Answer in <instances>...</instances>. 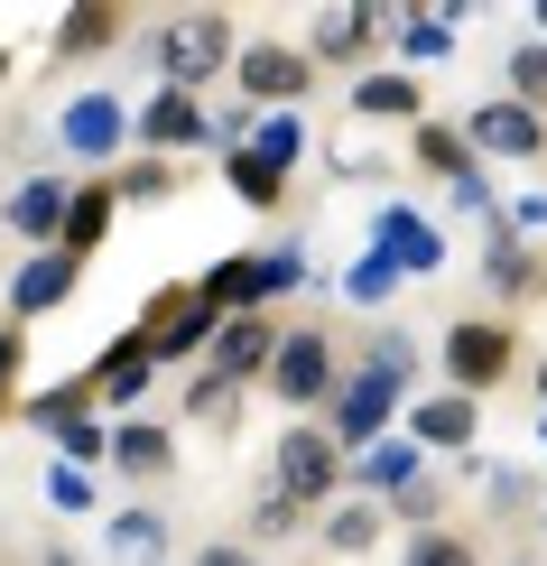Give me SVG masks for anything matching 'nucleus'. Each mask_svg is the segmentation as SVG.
Here are the masks:
<instances>
[{"mask_svg":"<svg viewBox=\"0 0 547 566\" xmlns=\"http://www.w3.org/2000/svg\"><path fill=\"white\" fill-rule=\"evenodd\" d=\"M149 56H158V84L204 93L213 75H232V65H242V38H232V19H223V10H177L168 29L149 38Z\"/></svg>","mask_w":547,"mask_h":566,"instance_id":"f257e3e1","label":"nucleus"},{"mask_svg":"<svg viewBox=\"0 0 547 566\" xmlns=\"http://www.w3.org/2000/svg\"><path fill=\"white\" fill-rule=\"evenodd\" d=\"M399 399H409V363H380V353H371V363H353V371H344V390L325 399V428H335L344 455H362V446L390 437Z\"/></svg>","mask_w":547,"mask_h":566,"instance_id":"f03ea898","label":"nucleus"},{"mask_svg":"<svg viewBox=\"0 0 547 566\" xmlns=\"http://www.w3.org/2000/svg\"><path fill=\"white\" fill-rule=\"evenodd\" d=\"M223 325H232V316H223V306H213L204 289H186V279L149 289V306H139V344H149L158 363H204Z\"/></svg>","mask_w":547,"mask_h":566,"instance_id":"7ed1b4c3","label":"nucleus"},{"mask_svg":"<svg viewBox=\"0 0 547 566\" xmlns=\"http://www.w3.org/2000/svg\"><path fill=\"white\" fill-rule=\"evenodd\" d=\"M344 474H353V455L335 446V428H278L270 437V492H288V502H306V511H325L344 492Z\"/></svg>","mask_w":547,"mask_h":566,"instance_id":"20e7f679","label":"nucleus"},{"mask_svg":"<svg viewBox=\"0 0 547 566\" xmlns=\"http://www.w3.org/2000/svg\"><path fill=\"white\" fill-rule=\"evenodd\" d=\"M436 363H445V390L483 399V390H502V381H511V363H519V335H511L502 316H464V325H445Z\"/></svg>","mask_w":547,"mask_h":566,"instance_id":"39448f33","label":"nucleus"},{"mask_svg":"<svg viewBox=\"0 0 547 566\" xmlns=\"http://www.w3.org/2000/svg\"><path fill=\"white\" fill-rule=\"evenodd\" d=\"M335 390H344L335 335H325V325H288V335H278V363H270V399L278 409H325Z\"/></svg>","mask_w":547,"mask_h":566,"instance_id":"423d86ee","label":"nucleus"},{"mask_svg":"<svg viewBox=\"0 0 547 566\" xmlns=\"http://www.w3.org/2000/svg\"><path fill=\"white\" fill-rule=\"evenodd\" d=\"M232 75H242V103H251V112H297L306 84H316V56L288 46V38H251Z\"/></svg>","mask_w":547,"mask_h":566,"instance_id":"0eeeda50","label":"nucleus"},{"mask_svg":"<svg viewBox=\"0 0 547 566\" xmlns=\"http://www.w3.org/2000/svg\"><path fill=\"white\" fill-rule=\"evenodd\" d=\"M56 139L84 158V168H112V158H122V139H139V112L122 103V93L93 84V93H75V103L56 112Z\"/></svg>","mask_w":547,"mask_h":566,"instance_id":"6e6552de","label":"nucleus"},{"mask_svg":"<svg viewBox=\"0 0 547 566\" xmlns=\"http://www.w3.org/2000/svg\"><path fill=\"white\" fill-rule=\"evenodd\" d=\"M464 139H473V158H547V122L511 93H483L464 112Z\"/></svg>","mask_w":547,"mask_h":566,"instance_id":"1a4fd4ad","label":"nucleus"},{"mask_svg":"<svg viewBox=\"0 0 547 566\" xmlns=\"http://www.w3.org/2000/svg\"><path fill=\"white\" fill-rule=\"evenodd\" d=\"M65 214H75V186L65 177H29L10 205H0V232H19L29 251H65Z\"/></svg>","mask_w":547,"mask_h":566,"instance_id":"9d476101","label":"nucleus"},{"mask_svg":"<svg viewBox=\"0 0 547 566\" xmlns=\"http://www.w3.org/2000/svg\"><path fill=\"white\" fill-rule=\"evenodd\" d=\"M196 139H213V112H204V93H177V84H158L149 103H139V149H149V158H177V149H196Z\"/></svg>","mask_w":547,"mask_h":566,"instance_id":"9b49d317","label":"nucleus"},{"mask_svg":"<svg viewBox=\"0 0 547 566\" xmlns=\"http://www.w3.org/2000/svg\"><path fill=\"white\" fill-rule=\"evenodd\" d=\"M371 251H380L399 279H409V270H418V279H427V270H445V232L427 223L418 205H380V214H371Z\"/></svg>","mask_w":547,"mask_h":566,"instance_id":"f8f14e48","label":"nucleus"},{"mask_svg":"<svg viewBox=\"0 0 547 566\" xmlns=\"http://www.w3.org/2000/svg\"><path fill=\"white\" fill-rule=\"evenodd\" d=\"M278 335H288V325H270V306H260V316H232L223 335H213V353H204V371H223V381H270V363H278Z\"/></svg>","mask_w":547,"mask_h":566,"instance_id":"ddd939ff","label":"nucleus"},{"mask_svg":"<svg viewBox=\"0 0 547 566\" xmlns=\"http://www.w3.org/2000/svg\"><path fill=\"white\" fill-rule=\"evenodd\" d=\"M84 381H93L103 409H130V399H149V381H158V353L139 344V325H130V335H112V344L84 363Z\"/></svg>","mask_w":547,"mask_h":566,"instance_id":"4468645a","label":"nucleus"},{"mask_svg":"<svg viewBox=\"0 0 547 566\" xmlns=\"http://www.w3.org/2000/svg\"><path fill=\"white\" fill-rule=\"evenodd\" d=\"M380 29H390V19H380L371 0H335V10H316V29H306V56L316 65H362L380 46Z\"/></svg>","mask_w":547,"mask_h":566,"instance_id":"2eb2a0df","label":"nucleus"},{"mask_svg":"<svg viewBox=\"0 0 547 566\" xmlns=\"http://www.w3.org/2000/svg\"><path fill=\"white\" fill-rule=\"evenodd\" d=\"M75 279H84V261H75V251H29V261H19V279H10V325L56 316V306L75 297Z\"/></svg>","mask_w":547,"mask_h":566,"instance_id":"dca6fc26","label":"nucleus"},{"mask_svg":"<svg viewBox=\"0 0 547 566\" xmlns=\"http://www.w3.org/2000/svg\"><path fill=\"white\" fill-rule=\"evenodd\" d=\"M409 437L473 455V437H483V399H464V390H418V399H409Z\"/></svg>","mask_w":547,"mask_h":566,"instance_id":"f3484780","label":"nucleus"},{"mask_svg":"<svg viewBox=\"0 0 547 566\" xmlns=\"http://www.w3.org/2000/svg\"><path fill=\"white\" fill-rule=\"evenodd\" d=\"M196 289L223 306V316H260V306L278 297V279H270V251H232V261H213Z\"/></svg>","mask_w":547,"mask_h":566,"instance_id":"a211bd4d","label":"nucleus"},{"mask_svg":"<svg viewBox=\"0 0 547 566\" xmlns=\"http://www.w3.org/2000/svg\"><path fill=\"white\" fill-rule=\"evenodd\" d=\"M122 29H130L122 0H84V10H65L46 29V56H103V46H122Z\"/></svg>","mask_w":547,"mask_h":566,"instance_id":"6ab92c4d","label":"nucleus"},{"mask_svg":"<svg viewBox=\"0 0 547 566\" xmlns=\"http://www.w3.org/2000/svg\"><path fill=\"white\" fill-rule=\"evenodd\" d=\"M112 214H122V177H84L75 186V214H65V251L93 261V251L112 242Z\"/></svg>","mask_w":547,"mask_h":566,"instance_id":"aec40b11","label":"nucleus"},{"mask_svg":"<svg viewBox=\"0 0 547 566\" xmlns=\"http://www.w3.org/2000/svg\"><path fill=\"white\" fill-rule=\"evenodd\" d=\"M112 464H122L130 483H158V474H177V437L158 428V418H122V428H112Z\"/></svg>","mask_w":547,"mask_h":566,"instance_id":"412c9836","label":"nucleus"},{"mask_svg":"<svg viewBox=\"0 0 547 566\" xmlns=\"http://www.w3.org/2000/svg\"><path fill=\"white\" fill-rule=\"evenodd\" d=\"M344 103H353V122H409V130L427 122V84L418 75H362Z\"/></svg>","mask_w":547,"mask_h":566,"instance_id":"4be33fe9","label":"nucleus"},{"mask_svg":"<svg viewBox=\"0 0 547 566\" xmlns=\"http://www.w3.org/2000/svg\"><path fill=\"white\" fill-rule=\"evenodd\" d=\"M483 289L492 297H511V306H529V289H538V261L519 251V232H511V214L483 232Z\"/></svg>","mask_w":547,"mask_h":566,"instance_id":"5701e85b","label":"nucleus"},{"mask_svg":"<svg viewBox=\"0 0 547 566\" xmlns=\"http://www.w3.org/2000/svg\"><path fill=\"white\" fill-rule=\"evenodd\" d=\"M103 548L122 557V566H158V557H168V521H158L149 502H122V511L103 521Z\"/></svg>","mask_w":547,"mask_h":566,"instance_id":"b1692460","label":"nucleus"},{"mask_svg":"<svg viewBox=\"0 0 547 566\" xmlns=\"http://www.w3.org/2000/svg\"><path fill=\"white\" fill-rule=\"evenodd\" d=\"M353 483H362V502H371V492H390V502H399V492L418 483V437H380V446H362V455H353Z\"/></svg>","mask_w":547,"mask_h":566,"instance_id":"393cba45","label":"nucleus"},{"mask_svg":"<svg viewBox=\"0 0 547 566\" xmlns=\"http://www.w3.org/2000/svg\"><path fill=\"white\" fill-rule=\"evenodd\" d=\"M409 158H418L427 177H445V186H464L473 168H483V158H473V139H464L455 122H418V130H409Z\"/></svg>","mask_w":547,"mask_h":566,"instance_id":"a878e982","label":"nucleus"},{"mask_svg":"<svg viewBox=\"0 0 547 566\" xmlns=\"http://www.w3.org/2000/svg\"><path fill=\"white\" fill-rule=\"evenodd\" d=\"M186 428L232 437V428H242V381H223V371H196V390H186Z\"/></svg>","mask_w":547,"mask_h":566,"instance_id":"bb28decb","label":"nucleus"},{"mask_svg":"<svg viewBox=\"0 0 547 566\" xmlns=\"http://www.w3.org/2000/svg\"><path fill=\"white\" fill-rule=\"evenodd\" d=\"M103 399H93V381H56V390H29L19 399V418H29L38 437H56V428H75V418H93Z\"/></svg>","mask_w":547,"mask_h":566,"instance_id":"cd10ccee","label":"nucleus"},{"mask_svg":"<svg viewBox=\"0 0 547 566\" xmlns=\"http://www.w3.org/2000/svg\"><path fill=\"white\" fill-rule=\"evenodd\" d=\"M223 186L251 205V214H278V205H288V177H278L270 158H251V149H232V158H223Z\"/></svg>","mask_w":547,"mask_h":566,"instance_id":"c85d7f7f","label":"nucleus"},{"mask_svg":"<svg viewBox=\"0 0 547 566\" xmlns=\"http://www.w3.org/2000/svg\"><path fill=\"white\" fill-rule=\"evenodd\" d=\"M325 548H335V557H371L380 548V502H362V492L335 502V511H325Z\"/></svg>","mask_w":547,"mask_h":566,"instance_id":"c756f323","label":"nucleus"},{"mask_svg":"<svg viewBox=\"0 0 547 566\" xmlns=\"http://www.w3.org/2000/svg\"><path fill=\"white\" fill-rule=\"evenodd\" d=\"M251 158H270V168L288 177L297 158H306V122H297V112H260V130H251Z\"/></svg>","mask_w":547,"mask_h":566,"instance_id":"7c9ffc66","label":"nucleus"},{"mask_svg":"<svg viewBox=\"0 0 547 566\" xmlns=\"http://www.w3.org/2000/svg\"><path fill=\"white\" fill-rule=\"evenodd\" d=\"M511 103H529L547 122V38H519L511 46Z\"/></svg>","mask_w":547,"mask_h":566,"instance_id":"2f4dec72","label":"nucleus"},{"mask_svg":"<svg viewBox=\"0 0 547 566\" xmlns=\"http://www.w3.org/2000/svg\"><path fill=\"white\" fill-rule=\"evenodd\" d=\"M306 530V502H288V492H260L251 502V548H278V538Z\"/></svg>","mask_w":547,"mask_h":566,"instance_id":"473e14b6","label":"nucleus"},{"mask_svg":"<svg viewBox=\"0 0 547 566\" xmlns=\"http://www.w3.org/2000/svg\"><path fill=\"white\" fill-rule=\"evenodd\" d=\"M46 446H56V464H84V474L112 464V428H103V418H75V428H56Z\"/></svg>","mask_w":547,"mask_h":566,"instance_id":"72a5a7b5","label":"nucleus"},{"mask_svg":"<svg viewBox=\"0 0 547 566\" xmlns=\"http://www.w3.org/2000/svg\"><path fill=\"white\" fill-rule=\"evenodd\" d=\"M399 566H483V557H473L464 530H409V557Z\"/></svg>","mask_w":547,"mask_h":566,"instance_id":"f704fd0d","label":"nucleus"},{"mask_svg":"<svg viewBox=\"0 0 547 566\" xmlns=\"http://www.w3.org/2000/svg\"><path fill=\"white\" fill-rule=\"evenodd\" d=\"M445 46H455V19H399V56H409V75H418V65H436L445 56Z\"/></svg>","mask_w":547,"mask_h":566,"instance_id":"c9c22d12","label":"nucleus"},{"mask_svg":"<svg viewBox=\"0 0 547 566\" xmlns=\"http://www.w3.org/2000/svg\"><path fill=\"white\" fill-rule=\"evenodd\" d=\"M464 474L483 483V502H492V511H519V502H529V474H519V464H483V455H464Z\"/></svg>","mask_w":547,"mask_h":566,"instance_id":"e433bc0d","label":"nucleus"},{"mask_svg":"<svg viewBox=\"0 0 547 566\" xmlns=\"http://www.w3.org/2000/svg\"><path fill=\"white\" fill-rule=\"evenodd\" d=\"M158 196H177V158H130L122 168V205H158Z\"/></svg>","mask_w":547,"mask_h":566,"instance_id":"4c0bfd02","label":"nucleus"},{"mask_svg":"<svg viewBox=\"0 0 547 566\" xmlns=\"http://www.w3.org/2000/svg\"><path fill=\"white\" fill-rule=\"evenodd\" d=\"M390 289H399V270L380 261V251H362V261L344 270V297H353V306H390Z\"/></svg>","mask_w":547,"mask_h":566,"instance_id":"58836bf2","label":"nucleus"},{"mask_svg":"<svg viewBox=\"0 0 547 566\" xmlns=\"http://www.w3.org/2000/svg\"><path fill=\"white\" fill-rule=\"evenodd\" d=\"M46 511H93V474L84 464H46Z\"/></svg>","mask_w":547,"mask_h":566,"instance_id":"ea45409f","label":"nucleus"},{"mask_svg":"<svg viewBox=\"0 0 547 566\" xmlns=\"http://www.w3.org/2000/svg\"><path fill=\"white\" fill-rule=\"evenodd\" d=\"M19 371H29V335H19V325H0V409H19Z\"/></svg>","mask_w":547,"mask_h":566,"instance_id":"a19ab883","label":"nucleus"},{"mask_svg":"<svg viewBox=\"0 0 547 566\" xmlns=\"http://www.w3.org/2000/svg\"><path fill=\"white\" fill-rule=\"evenodd\" d=\"M390 511H399V521H409V530H436V483H427V474H418V483H409V492H399V502H390Z\"/></svg>","mask_w":547,"mask_h":566,"instance_id":"79ce46f5","label":"nucleus"},{"mask_svg":"<svg viewBox=\"0 0 547 566\" xmlns=\"http://www.w3.org/2000/svg\"><path fill=\"white\" fill-rule=\"evenodd\" d=\"M196 566H260L251 538H213V548H196Z\"/></svg>","mask_w":547,"mask_h":566,"instance_id":"37998d69","label":"nucleus"},{"mask_svg":"<svg viewBox=\"0 0 547 566\" xmlns=\"http://www.w3.org/2000/svg\"><path fill=\"white\" fill-rule=\"evenodd\" d=\"M270 279H278V297H288L297 279H306V261H297V242H278V251H270Z\"/></svg>","mask_w":547,"mask_h":566,"instance_id":"c03bdc74","label":"nucleus"},{"mask_svg":"<svg viewBox=\"0 0 547 566\" xmlns=\"http://www.w3.org/2000/svg\"><path fill=\"white\" fill-rule=\"evenodd\" d=\"M511 232H547V196H529V205H511Z\"/></svg>","mask_w":547,"mask_h":566,"instance_id":"a18cd8bd","label":"nucleus"},{"mask_svg":"<svg viewBox=\"0 0 547 566\" xmlns=\"http://www.w3.org/2000/svg\"><path fill=\"white\" fill-rule=\"evenodd\" d=\"M38 566H75V548H46V557H38Z\"/></svg>","mask_w":547,"mask_h":566,"instance_id":"49530a36","label":"nucleus"},{"mask_svg":"<svg viewBox=\"0 0 547 566\" xmlns=\"http://www.w3.org/2000/svg\"><path fill=\"white\" fill-rule=\"evenodd\" d=\"M538 538H547V492H538Z\"/></svg>","mask_w":547,"mask_h":566,"instance_id":"de8ad7c7","label":"nucleus"},{"mask_svg":"<svg viewBox=\"0 0 547 566\" xmlns=\"http://www.w3.org/2000/svg\"><path fill=\"white\" fill-rule=\"evenodd\" d=\"M0 84H10V46H0Z\"/></svg>","mask_w":547,"mask_h":566,"instance_id":"09e8293b","label":"nucleus"},{"mask_svg":"<svg viewBox=\"0 0 547 566\" xmlns=\"http://www.w3.org/2000/svg\"><path fill=\"white\" fill-rule=\"evenodd\" d=\"M538 38H547V0H538Z\"/></svg>","mask_w":547,"mask_h":566,"instance_id":"8fccbe9b","label":"nucleus"},{"mask_svg":"<svg viewBox=\"0 0 547 566\" xmlns=\"http://www.w3.org/2000/svg\"><path fill=\"white\" fill-rule=\"evenodd\" d=\"M538 399H547V363H538Z\"/></svg>","mask_w":547,"mask_h":566,"instance_id":"3c124183","label":"nucleus"},{"mask_svg":"<svg viewBox=\"0 0 547 566\" xmlns=\"http://www.w3.org/2000/svg\"><path fill=\"white\" fill-rule=\"evenodd\" d=\"M538 446H547V418H538Z\"/></svg>","mask_w":547,"mask_h":566,"instance_id":"603ef678","label":"nucleus"}]
</instances>
